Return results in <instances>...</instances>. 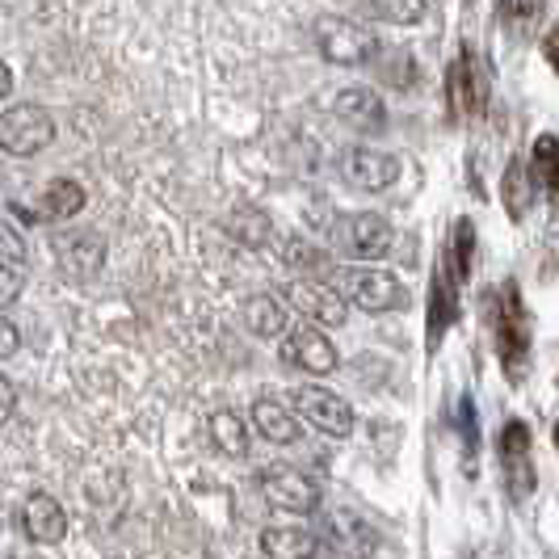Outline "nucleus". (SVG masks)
<instances>
[{"mask_svg": "<svg viewBox=\"0 0 559 559\" xmlns=\"http://www.w3.org/2000/svg\"><path fill=\"white\" fill-rule=\"evenodd\" d=\"M366 4H370V0H366Z\"/></svg>", "mask_w": 559, "mask_h": 559, "instance_id": "obj_34", "label": "nucleus"}, {"mask_svg": "<svg viewBox=\"0 0 559 559\" xmlns=\"http://www.w3.org/2000/svg\"><path fill=\"white\" fill-rule=\"evenodd\" d=\"M249 417H252V429H257L265 442H274V447H295V442H299V413H290L274 395L252 400Z\"/></svg>", "mask_w": 559, "mask_h": 559, "instance_id": "obj_13", "label": "nucleus"}, {"mask_svg": "<svg viewBox=\"0 0 559 559\" xmlns=\"http://www.w3.org/2000/svg\"><path fill=\"white\" fill-rule=\"evenodd\" d=\"M290 408L308 420V425H316L320 433H329V438H349L354 433V408H349V400H341L329 388H295L290 392Z\"/></svg>", "mask_w": 559, "mask_h": 559, "instance_id": "obj_8", "label": "nucleus"}, {"mask_svg": "<svg viewBox=\"0 0 559 559\" xmlns=\"http://www.w3.org/2000/svg\"><path fill=\"white\" fill-rule=\"evenodd\" d=\"M336 118L341 122H349L354 131H366V135H379L383 127H388V106H383V97L374 93V88H345L341 97H336Z\"/></svg>", "mask_w": 559, "mask_h": 559, "instance_id": "obj_11", "label": "nucleus"}, {"mask_svg": "<svg viewBox=\"0 0 559 559\" xmlns=\"http://www.w3.org/2000/svg\"><path fill=\"white\" fill-rule=\"evenodd\" d=\"M472 261H476V227H472V219H459L454 224V245H450V265H454L459 282L472 278Z\"/></svg>", "mask_w": 559, "mask_h": 559, "instance_id": "obj_23", "label": "nucleus"}, {"mask_svg": "<svg viewBox=\"0 0 559 559\" xmlns=\"http://www.w3.org/2000/svg\"><path fill=\"white\" fill-rule=\"evenodd\" d=\"M84 211V186L72 177H56L47 186V215L51 219H76Z\"/></svg>", "mask_w": 559, "mask_h": 559, "instance_id": "obj_21", "label": "nucleus"}, {"mask_svg": "<svg viewBox=\"0 0 559 559\" xmlns=\"http://www.w3.org/2000/svg\"><path fill=\"white\" fill-rule=\"evenodd\" d=\"M543 47H547V56H551V63L559 68V22L551 26V34H547V43H543Z\"/></svg>", "mask_w": 559, "mask_h": 559, "instance_id": "obj_31", "label": "nucleus"}, {"mask_svg": "<svg viewBox=\"0 0 559 559\" xmlns=\"http://www.w3.org/2000/svg\"><path fill=\"white\" fill-rule=\"evenodd\" d=\"M526 450H531V429L522 420H509L501 429V459L518 463V459H526Z\"/></svg>", "mask_w": 559, "mask_h": 559, "instance_id": "obj_27", "label": "nucleus"}, {"mask_svg": "<svg viewBox=\"0 0 559 559\" xmlns=\"http://www.w3.org/2000/svg\"><path fill=\"white\" fill-rule=\"evenodd\" d=\"M22 526L34 543H59L63 534H68V513H63V504L51 497V492H29L26 504H22Z\"/></svg>", "mask_w": 559, "mask_h": 559, "instance_id": "obj_12", "label": "nucleus"}, {"mask_svg": "<svg viewBox=\"0 0 559 559\" xmlns=\"http://www.w3.org/2000/svg\"><path fill=\"white\" fill-rule=\"evenodd\" d=\"M0 236H4V270H22L26 265V245L17 236V224L9 219V224L0 227Z\"/></svg>", "mask_w": 559, "mask_h": 559, "instance_id": "obj_28", "label": "nucleus"}, {"mask_svg": "<svg viewBox=\"0 0 559 559\" xmlns=\"http://www.w3.org/2000/svg\"><path fill=\"white\" fill-rule=\"evenodd\" d=\"M534 186H538V177H531L522 160H518V165H509V173H504V206H509V215H513V219H526Z\"/></svg>", "mask_w": 559, "mask_h": 559, "instance_id": "obj_22", "label": "nucleus"}, {"mask_svg": "<svg viewBox=\"0 0 559 559\" xmlns=\"http://www.w3.org/2000/svg\"><path fill=\"white\" fill-rule=\"evenodd\" d=\"M51 143H56V118H51V110L26 102V106H9V110L0 114V147L9 156H34V152H43Z\"/></svg>", "mask_w": 559, "mask_h": 559, "instance_id": "obj_3", "label": "nucleus"}, {"mask_svg": "<svg viewBox=\"0 0 559 559\" xmlns=\"http://www.w3.org/2000/svg\"><path fill=\"white\" fill-rule=\"evenodd\" d=\"M534 177L538 186H551L559 194V140L556 135H543L534 143Z\"/></svg>", "mask_w": 559, "mask_h": 559, "instance_id": "obj_24", "label": "nucleus"}, {"mask_svg": "<svg viewBox=\"0 0 559 559\" xmlns=\"http://www.w3.org/2000/svg\"><path fill=\"white\" fill-rule=\"evenodd\" d=\"M497 349H501V362H504V370H509V379H522V370H526V354H531V324H526V311H522L518 282H504V290H501Z\"/></svg>", "mask_w": 559, "mask_h": 559, "instance_id": "obj_7", "label": "nucleus"}, {"mask_svg": "<svg viewBox=\"0 0 559 559\" xmlns=\"http://www.w3.org/2000/svg\"><path fill=\"white\" fill-rule=\"evenodd\" d=\"M231 231L245 236L249 245H265V240L274 236V227H270V219H265L261 211H236V215H231Z\"/></svg>", "mask_w": 559, "mask_h": 559, "instance_id": "obj_26", "label": "nucleus"}, {"mask_svg": "<svg viewBox=\"0 0 559 559\" xmlns=\"http://www.w3.org/2000/svg\"><path fill=\"white\" fill-rule=\"evenodd\" d=\"M206 429H211V442H215L219 454H227V459H245V454H249L252 429L240 413H215Z\"/></svg>", "mask_w": 559, "mask_h": 559, "instance_id": "obj_18", "label": "nucleus"}, {"mask_svg": "<svg viewBox=\"0 0 559 559\" xmlns=\"http://www.w3.org/2000/svg\"><path fill=\"white\" fill-rule=\"evenodd\" d=\"M261 497L274 504L278 513H290V518H308L320 509V484L308 479L304 472H295V467H274V472H265L261 476Z\"/></svg>", "mask_w": 559, "mask_h": 559, "instance_id": "obj_10", "label": "nucleus"}, {"mask_svg": "<svg viewBox=\"0 0 559 559\" xmlns=\"http://www.w3.org/2000/svg\"><path fill=\"white\" fill-rule=\"evenodd\" d=\"M261 551L278 559H295V556H324L333 551L329 538H316L308 531H265L261 534Z\"/></svg>", "mask_w": 559, "mask_h": 559, "instance_id": "obj_16", "label": "nucleus"}, {"mask_svg": "<svg viewBox=\"0 0 559 559\" xmlns=\"http://www.w3.org/2000/svg\"><path fill=\"white\" fill-rule=\"evenodd\" d=\"M392 224L383 215H370V211H354L345 219H336L333 227V245L336 252L354 257V261H379L392 249Z\"/></svg>", "mask_w": 559, "mask_h": 559, "instance_id": "obj_5", "label": "nucleus"}, {"mask_svg": "<svg viewBox=\"0 0 559 559\" xmlns=\"http://www.w3.org/2000/svg\"><path fill=\"white\" fill-rule=\"evenodd\" d=\"M282 299L299 311L304 320H316V324H336V329H341L345 316H349V299H345L341 286L329 278H308V274H299L295 282L282 286Z\"/></svg>", "mask_w": 559, "mask_h": 559, "instance_id": "obj_4", "label": "nucleus"}, {"mask_svg": "<svg viewBox=\"0 0 559 559\" xmlns=\"http://www.w3.org/2000/svg\"><path fill=\"white\" fill-rule=\"evenodd\" d=\"M0 336H4V345H0V358H13V354H17V341H22V336H17V324H13L9 316L0 320Z\"/></svg>", "mask_w": 559, "mask_h": 559, "instance_id": "obj_30", "label": "nucleus"}, {"mask_svg": "<svg viewBox=\"0 0 559 559\" xmlns=\"http://www.w3.org/2000/svg\"><path fill=\"white\" fill-rule=\"evenodd\" d=\"M278 345H282V362L304 370V374H333L336 362H341L336 345L316 329V320L311 324H290V333L282 336Z\"/></svg>", "mask_w": 559, "mask_h": 559, "instance_id": "obj_9", "label": "nucleus"}, {"mask_svg": "<svg viewBox=\"0 0 559 559\" xmlns=\"http://www.w3.org/2000/svg\"><path fill=\"white\" fill-rule=\"evenodd\" d=\"M341 181L349 190H362V194H379L400 181V160L383 147H370V143H358V147H345L341 152Z\"/></svg>", "mask_w": 559, "mask_h": 559, "instance_id": "obj_6", "label": "nucleus"}, {"mask_svg": "<svg viewBox=\"0 0 559 559\" xmlns=\"http://www.w3.org/2000/svg\"><path fill=\"white\" fill-rule=\"evenodd\" d=\"M556 447H559V420H556Z\"/></svg>", "mask_w": 559, "mask_h": 559, "instance_id": "obj_33", "label": "nucleus"}, {"mask_svg": "<svg viewBox=\"0 0 559 559\" xmlns=\"http://www.w3.org/2000/svg\"><path fill=\"white\" fill-rule=\"evenodd\" d=\"M459 286V274H438L433 278V295H429V349L442 345L447 329L454 324V290Z\"/></svg>", "mask_w": 559, "mask_h": 559, "instance_id": "obj_17", "label": "nucleus"}, {"mask_svg": "<svg viewBox=\"0 0 559 559\" xmlns=\"http://www.w3.org/2000/svg\"><path fill=\"white\" fill-rule=\"evenodd\" d=\"M316 47H320V56L329 59V63H341V68H362L374 59L379 51V38L370 34L366 26L358 22H349V17H320L316 22Z\"/></svg>", "mask_w": 559, "mask_h": 559, "instance_id": "obj_2", "label": "nucleus"}, {"mask_svg": "<svg viewBox=\"0 0 559 559\" xmlns=\"http://www.w3.org/2000/svg\"><path fill=\"white\" fill-rule=\"evenodd\" d=\"M336 286L341 295L349 299V308L366 311V316H383V311L404 308V282L388 274V270H374V265H358V270H336Z\"/></svg>", "mask_w": 559, "mask_h": 559, "instance_id": "obj_1", "label": "nucleus"}, {"mask_svg": "<svg viewBox=\"0 0 559 559\" xmlns=\"http://www.w3.org/2000/svg\"><path fill=\"white\" fill-rule=\"evenodd\" d=\"M0 93H4V97L13 93V68H9V63H4V72H0Z\"/></svg>", "mask_w": 559, "mask_h": 559, "instance_id": "obj_32", "label": "nucleus"}, {"mask_svg": "<svg viewBox=\"0 0 559 559\" xmlns=\"http://www.w3.org/2000/svg\"><path fill=\"white\" fill-rule=\"evenodd\" d=\"M374 9L392 22V26H417L429 9V0H374Z\"/></svg>", "mask_w": 559, "mask_h": 559, "instance_id": "obj_25", "label": "nucleus"}, {"mask_svg": "<svg viewBox=\"0 0 559 559\" xmlns=\"http://www.w3.org/2000/svg\"><path fill=\"white\" fill-rule=\"evenodd\" d=\"M543 13V4L538 0H501V17L504 22H513V26H526Z\"/></svg>", "mask_w": 559, "mask_h": 559, "instance_id": "obj_29", "label": "nucleus"}, {"mask_svg": "<svg viewBox=\"0 0 559 559\" xmlns=\"http://www.w3.org/2000/svg\"><path fill=\"white\" fill-rule=\"evenodd\" d=\"M56 249L63 252L59 261H63V270H72V274H93L97 265H102V240L97 236H59Z\"/></svg>", "mask_w": 559, "mask_h": 559, "instance_id": "obj_20", "label": "nucleus"}, {"mask_svg": "<svg viewBox=\"0 0 559 559\" xmlns=\"http://www.w3.org/2000/svg\"><path fill=\"white\" fill-rule=\"evenodd\" d=\"M286 299H274V295H252L245 304V324H249L252 336L261 341H282L290 333V316H286Z\"/></svg>", "mask_w": 559, "mask_h": 559, "instance_id": "obj_15", "label": "nucleus"}, {"mask_svg": "<svg viewBox=\"0 0 559 559\" xmlns=\"http://www.w3.org/2000/svg\"><path fill=\"white\" fill-rule=\"evenodd\" d=\"M282 261L295 270V274H308V278H336V270L329 265V257L308 245V240H299V236H290V240H282Z\"/></svg>", "mask_w": 559, "mask_h": 559, "instance_id": "obj_19", "label": "nucleus"}, {"mask_svg": "<svg viewBox=\"0 0 559 559\" xmlns=\"http://www.w3.org/2000/svg\"><path fill=\"white\" fill-rule=\"evenodd\" d=\"M450 102H454V114L459 118H472V114L484 110V81H479L476 68V51L463 47L454 68H450Z\"/></svg>", "mask_w": 559, "mask_h": 559, "instance_id": "obj_14", "label": "nucleus"}]
</instances>
